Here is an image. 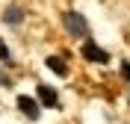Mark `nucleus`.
Wrapping results in <instances>:
<instances>
[{"label": "nucleus", "instance_id": "obj_5", "mask_svg": "<svg viewBox=\"0 0 130 124\" xmlns=\"http://www.w3.org/2000/svg\"><path fill=\"white\" fill-rule=\"evenodd\" d=\"M3 21L12 24V27H18L21 21H24V9H21V6H9L6 12H3Z\"/></svg>", "mask_w": 130, "mask_h": 124}, {"label": "nucleus", "instance_id": "obj_9", "mask_svg": "<svg viewBox=\"0 0 130 124\" xmlns=\"http://www.w3.org/2000/svg\"><path fill=\"white\" fill-rule=\"evenodd\" d=\"M0 86H9V77L3 74V71H0Z\"/></svg>", "mask_w": 130, "mask_h": 124}, {"label": "nucleus", "instance_id": "obj_4", "mask_svg": "<svg viewBox=\"0 0 130 124\" xmlns=\"http://www.w3.org/2000/svg\"><path fill=\"white\" fill-rule=\"evenodd\" d=\"M39 103H44V107H59V95L56 89H50V86H39Z\"/></svg>", "mask_w": 130, "mask_h": 124}, {"label": "nucleus", "instance_id": "obj_3", "mask_svg": "<svg viewBox=\"0 0 130 124\" xmlns=\"http://www.w3.org/2000/svg\"><path fill=\"white\" fill-rule=\"evenodd\" d=\"M18 109H21L30 121H36V118H39V100L27 98V95H18Z\"/></svg>", "mask_w": 130, "mask_h": 124}, {"label": "nucleus", "instance_id": "obj_6", "mask_svg": "<svg viewBox=\"0 0 130 124\" xmlns=\"http://www.w3.org/2000/svg\"><path fill=\"white\" fill-rule=\"evenodd\" d=\"M47 68L53 74H59V77H68V68H65V62L59 56H47Z\"/></svg>", "mask_w": 130, "mask_h": 124}, {"label": "nucleus", "instance_id": "obj_2", "mask_svg": "<svg viewBox=\"0 0 130 124\" xmlns=\"http://www.w3.org/2000/svg\"><path fill=\"white\" fill-rule=\"evenodd\" d=\"M83 56L89 59V62H109V53L104 47H98L95 41H86L83 44Z\"/></svg>", "mask_w": 130, "mask_h": 124}, {"label": "nucleus", "instance_id": "obj_7", "mask_svg": "<svg viewBox=\"0 0 130 124\" xmlns=\"http://www.w3.org/2000/svg\"><path fill=\"white\" fill-rule=\"evenodd\" d=\"M0 59H3V62H9V47L3 44V39H0Z\"/></svg>", "mask_w": 130, "mask_h": 124}, {"label": "nucleus", "instance_id": "obj_8", "mask_svg": "<svg viewBox=\"0 0 130 124\" xmlns=\"http://www.w3.org/2000/svg\"><path fill=\"white\" fill-rule=\"evenodd\" d=\"M121 77L130 83V62H121Z\"/></svg>", "mask_w": 130, "mask_h": 124}, {"label": "nucleus", "instance_id": "obj_1", "mask_svg": "<svg viewBox=\"0 0 130 124\" xmlns=\"http://www.w3.org/2000/svg\"><path fill=\"white\" fill-rule=\"evenodd\" d=\"M65 30L74 36V39H86L89 36V24H86V18L80 15V12H65Z\"/></svg>", "mask_w": 130, "mask_h": 124}]
</instances>
